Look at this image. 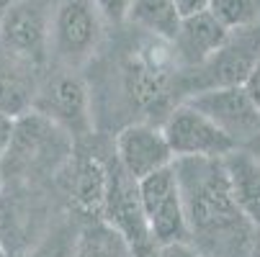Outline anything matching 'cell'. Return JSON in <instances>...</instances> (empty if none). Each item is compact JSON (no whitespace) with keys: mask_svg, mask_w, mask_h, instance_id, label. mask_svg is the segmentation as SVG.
Segmentation results:
<instances>
[{"mask_svg":"<svg viewBox=\"0 0 260 257\" xmlns=\"http://www.w3.org/2000/svg\"><path fill=\"white\" fill-rule=\"evenodd\" d=\"M173 170L178 177V188L185 208V222H188L191 237H201L209 242L227 244L232 234H252L255 229L245 222L240 213L230 180L224 172L221 160H173Z\"/></svg>","mask_w":260,"mask_h":257,"instance_id":"6da1fadb","label":"cell"},{"mask_svg":"<svg viewBox=\"0 0 260 257\" xmlns=\"http://www.w3.org/2000/svg\"><path fill=\"white\" fill-rule=\"evenodd\" d=\"M139 188V203L150 237L155 244L165 242H191L188 222H185V208L178 188V177L173 165L165 170H157L137 182Z\"/></svg>","mask_w":260,"mask_h":257,"instance_id":"7a4b0ae2","label":"cell"},{"mask_svg":"<svg viewBox=\"0 0 260 257\" xmlns=\"http://www.w3.org/2000/svg\"><path fill=\"white\" fill-rule=\"evenodd\" d=\"M70 152V134L59 129L47 116L28 111L16 119V131L6 160L0 162V170L8 167L21 175H31L39 167H52L54 160L67 157Z\"/></svg>","mask_w":260,"mask_h":257,"instance_id":"3957f363","label":"cell"},{"mask_svg":"<svg viewBox=\"0 0 260 257\" xmlns=\"http://www.w3.org/2000/svg\"><path fill=\"white\" fill-rule=\"evenodd\" d=\"M168 146L175 160L204 157V160H221L237 150L235 139H230L211 119L199 114L188 103L170 111L168 121L160 126Z\"/></svg>","mask_w":260,"mask_h":257,"instance_id":"277c9868","label":"cell"},{"mask_svg":"<svg viewBox=\"0 0 260 257\" xmlns=\"http://www.w3.org/2000/svg\"><path fill=\"white\" fill-rule=\"evenodd\" d=\"M191 108L211 119L235 144L240 146L242 139H250L260 129V105L247 93L245 85H216L199 90L188 100Z\"/></svg>","mask_w":260,"mask_h":257,"instance_id":"5b68a950","label":"cell"},{"mask_svg":"<svg viewBox=\"0 0 260 257\" xmlns=\"http://www.w3.org/2000/svg\"><path fill=\"white\" fill-rule=\"evenodd\" d=\"M101 39V16L90 0H62L49 26V44L70 62H83Z\"/></svg>","mask_w":260,"mask_h":257,"instance_id":"8992f818","label":"cell"},{"mask_svg":"<svg viewBox=\"0 0 260 257\" xmlns=\"http://www.w3.org/2000/svg\"><path fill=\"white\" fill-rule=\"evenodd\" d=\"M31 111L47 116L59 129L72 134H85L90 126V108H88V88L78 75H54L44 85H39Z\"/></svg>","mask_w":260,"mask_h":257,"instance_id":"52a82bcc","label":"cell"},{"mask_svg":"<svg viewBox=\"0 0 260 257\" xmlns=\"http://www.w3.org/2000/svg\"><path fill=\"white\" fill-rule=\"evenodd\" d=\"M116 165L132 177L144 180L157 170H165L173 165V152L168 146V139L160 126L150 124H132L119 131L116 136Z\"/></svg>","mask_w":260,"mask_h":257,"instance_id":"ba28073f","label":"cell"},{"mask_svg":"<svg viewBox=\"0 0 260 257\" xmlns=\"http://www.w3.org/2000/svg\"><path fill=\"white\" fill-rule=\"evenodd\" d=\"M0 47L39 67L49 52V21L42 6L18 0L0 16Z\"/></svg>","mask_w":260,"mask_h":257,"instance_id":"9c48e42d","label":"cell"},{"mask_svg":"<svg viewBox=\"0 0 260 257\" xmlns=\"http://www.w3.org/2000/svg\"><path fill=\"white\" fill-rule=\"evenodd\" d=\"M39 90L36 64L0 47V114L13 119L28 114Z\"/></svg>","mask_w":260,"mask_h":257,"instance_id":"30bf717a","label":"cell"},{"mask_svg":"<svg viewBox=\"0 0 260 257\" xmlns=\"http://www.w3.org/2000/svg\"><path fill=\"white\" fill-rule=\"evenodd\" d=\"M227 42H230V31L209 11L183 18L175 39H173L180 57L188 64H206Z\"/></svg>","mask_w":260,"mask_h":257,"instance_id":"8fae6325","label":"cell"},{"mask_svg":"<svg viewBox=\"0 0 260 257\" xmlns=\"http://www.w3.org/2000/svg\"><path fill=\"white\" fill-rule=\"evenodd\" d=\"M232 198L252 229H260V160L240 146L227 157H221Z\"/></svg>","mask_w":260,"mask_h":257,"instance_id":"7c38bea8","label":"cell"},{"mask_svg":"<svg viewBox=\"0 0 260 257\" xmlns=\"http://www.w3.org/2000/svg\"><path fill=\"white\" fill-rule=\"evenodd\" d=\"M126 21H132L147 33H152L155 39L173 42L183 18L175 11L173 0H132Z\"/></svg>","mask_w":260,"mask_h":257,"instance_id":"4fadbf2b","label":"cell"},{"mask_svg":"<svg viewBox=\"0 0 260 257\" xmlns=\"http://www.w3.org/2000/svg\"><path fill=\"white\" fill-rule=\"evenodd\" d=\"M72 257H134V249L121 232L101 218L80 232Z\"/></svg>","mask_w":260,"mask_h":257,"instance_id":"5bb4252c","label":"cell"},{"mask_svg":"<svg viewBox=\"0 0 260 257\" xmlns=\"http://www.w3.org/2000/svg\"><path fill=\"white\" fill-rule=\"evenodd\" d=\"M206 11L227 31H235V28H245L255 21L257 0H209Z\"/></svg>","mask_w":260,"mask_h":257,"instance_id":"9a60e30c","label":"cell"},{"mask_svg":"<svg viewBox=\"0 0 260 257\" xmlns=\"http://www.w3.org/2000/svg\"><path fill=\"white\" fill-rule=\"evenodd\" d=\"M93 8L98 11L101 21L108 23H124L129 18V8H132V0H90Z\"/></svg>","mask_w":260,"mask_h":257,"instance_id":"2e32d148","label":"cell"},{"mask_svg":"<svg viewBox=\"0 0 260 257\" xmlns=\"http://www.w3.org/2000/svg\"><path fill=\"white\" fill-rule=\"evenodd\" d=\"M155 257H201V254L191 242H165V244H157Z\"/></svg>","mask_w":260,"mask_h":257,"instance_id":"e0dca14e","label":"cell"},{"mask_svg":"<svg viewBox=\"0 0 260 257\" xmlns=\"http://www.w3.org/2000/svg\"><path fill=\"white\" fill-rule=\"evenodd\" d=\"M13 131H16V119L8 114H0V162L6 160L11 141H13Z\"/></svg>","mask_w":260,"mask_h":257,"instance_id":"ac0fdd59","label":"cell"},{"mask_svg":"<svg viewBox=\"0 0 260 257\" xmlns=\"http://www.w3.org/2000/svg\"><path fill=\"white\" fill-rule=\"evenodd\" d=\"M173 3H175V11L180 13V18L196 16L209 8V0H173Z\"/></svg>","mask_w":260,"mask_h":257,"instance_id":"d6986e66","label":"cell"},{"mask_svg":"<svg viewBox=\"0 0 260 257\" xmlns=\"http://www.w3.org/2000/svg\"><path fill=\"white\" fill-rule=\"evenodd\" d=\"M247 257H260V229L252 232V239H250V247H247Z\"/></svg>","mask_w":260,"mask_h":257,"instance_id":"ffe728a7","label":"cell"},{"mask_svg":"<svg viewBox=\"0 0 260 257\" xmlns=\"http://www.w3.org/2000/svg\"><path fill=\"white\" fill-rule=\"evenodd\" d=\"M13 3H18V0H0V16H3V13H6V11H8Z\"/></svg>","mask_w":260,"mask_h":257,"instance_id":"44dd1931","label":"cell"},{"mask_svg":"<svg viewBox=\"0 0 260 257\" xmlns=\"http://www.w3.org/2000/svg\"><path fill=\"white\" fill-rule=\"evenodd\" d=\"M26 257H54V254H44V252H31V254H26Z\"/></svg>","mask_w":260,"mask_h":257,"instance_id":"7402d4cb","label":"cell"},{"mask_svg":"<svg viewBox=\"0 0 260 257\" xmlns=\"http://www.w3.org/2000/svg\"><path fill=\"white\" fill-rule=\"evenodd\" d=\"M0 257H21V254H8V252H3V249H0Z\"/></svg>","mask_w":260,"mask_h":257,"instance_id":"603a6c76","label":"cell"},{"mask_svg":"<svg viewBox=\"0 0 260 257\" xmlns=\"http://www.w3.org/2000/svg\"><path fill=\"white\" fill-rule=\"evenodd\" d=\"M0 196H3V170H0Z\"/></svg>","mask_w":260,"mask_h":257,"instance_id":"cb8c5ba5","label":"cell"},{"mask_svg":"<svg viewBox=\"0 0 260 257\" xmlns=\"http://www.w3.org/2000/svg\"><path fill=\"white\" fill-rule=\"evenodd\" d=\"M206 257H209V254H206Z\"/></svg>","mask_w":260,"mask_h":257,"instance_id":"d4e9b609","label":"cell"}]
</instances>
